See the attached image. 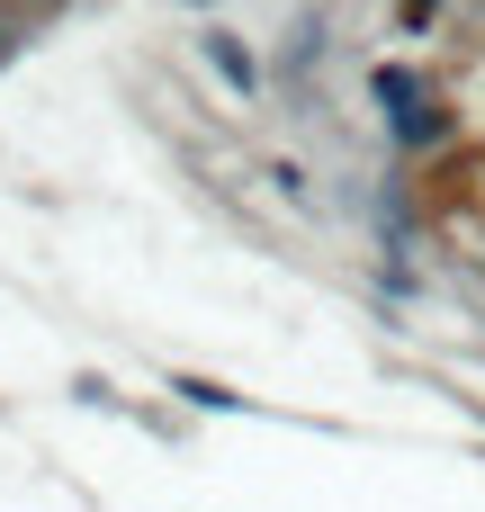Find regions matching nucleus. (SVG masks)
Returning <instances> with one entry per match:
<instances>
[{"label":"nucleus","instance_id":"f257e3e1","mask_svg":"<svg viewBox=\"0 0 485 512\" xmlns=\"http://www.w3.org/2000/svg\"><path fill=\"white\" fill-rule=\"evenodd\" d=\"M207 63H216V72H225V81H234V90H243V99H252V90H261V72H252V54H243V45H234V36H207Z\"/></svg>","mask_w":485,"mask_h":512}]
</instances>
